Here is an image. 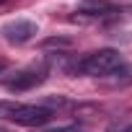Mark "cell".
<instances>
[{
	"label": "cell",
	"instance_id": "cell-1",
	"mask_svg": "<svg viewBox=\"0 0 132 132\" xmlns=\"http://www.w3.org/2000/svg\"><path fill=\"white\" fill-rule=\"evenodd\" d=\"M122 65L124 62H122V54L117 49H98V52L86 54L80 62H75L73 73L91 75V78H106V75H114Z\"/></svg>",
	"mask_w": 132,
	"mask_h": 132
},
{
	"label": "cell",
	"instance_id": "cell-7",
	"mask_svg": "<svg viewBox=\"0 0 132 132\" xmlns=\"http://www.w3.org/2000/svg\"><path fill=\"white\" fill-rule=\"evenodd\" d=\"M16 106H18V104H13V101H0V117H8V119H11V114H13Z\"/></svg>",
	"mask_w": 132,
	"mask_h": 132
},
{
	"label": "cell",
	"instance_id": "cell-11",
	"mask_svg": "<svg viewBox=\"0 0 132 132\" xmlns=\"http://www.w3.org/2000/svg\"><path fill=\"white\" fill-rule=\"evenodd\" d=\"M0 132H5V129H3V127H0Z\"/></svg>",
	"mask_w": 132,
	"mask_h": 132
},
{
	"label": "cell",
	"instance_id": "cell-5",
	"mask_svg": "<svg viewBox=\"0 0 132 132\" xmlns=\"http://www.w3.org/2000/svg\"><path fill=\"white\" fill-rule=\"evenodd\" d=\"M119 13V8L114 3H106V0H88L78 8V16L83 18H104V16H114Z\"/></svg>",
	"mask_w": 132,
	"mask_h": 132
},
{
	"label": "cell",
	"instance_id": "cell-2",
	"mask_svg": "<svg viewBox=\"0 0 132 132\" xmlns=\"http://www.w3.org/2000/svg\"><path fill=\"white\" fill-rule=\"evenodd\" d=\"M11 119L21 127H42L52 119V109L49 106H42V104H29V106H16Z\"/></svg>",
	"mask_w": 132,
	"mask_h": 132
},
{
	"label": "cell",
	"instance_id": "cell-6",
	"mask_svg": "<svg viewBox=\"0 0 132 132\" xmlns=\"http://www.w3.org/2000/svg\"><path fill=\"white\" fill-rule=\"evenodd\" d=\"M44 132H86V129L78 127V124H60V127H52V129H44Z\"/></svg>",
	"mask_w": 132,
	"mask_h": 132
},
{
	"label": "cell",
	"instance_id": "cell-4",
	"mask_svg": "<svg viewBox=\"0 0 132 132\" xmlns=\"http://www.w3.org/2000/svg\"><path fill=\"white\" fill-rule=\"evenodd\" d=\"M44 80H47V68H29V70H21L13 80H8V91L11 93H23V91L36 88Z\"/></svg>",
	"mask_w": 132,
	"mask_h": 132
},
{
	"label": "cell",
	"instance_id": "cell-12",
	"mask_svg": "<svg viewBox=\"0 0 132 132\" xmlns=\"http://www.w3.org/2000/svg\"><path fill=\"white\" fill-rule=\"evenodd\" d=\"M0 3H3V0H0Z\"/></svg>",
	"mask_w": 132,
	"mask_h": 132
},
{
	"label": "cell",
	"instance_id": "cell-3",
	"mask_svg": "<svg viewBox=\"0 0 132 132\" xmlns=\"http://www.w3.org/2000/svg\"><path fill=\"white\" fill-rule=\"evenodd\" d=\"M36 34H39L36 23H34V21H26V18H16V21H11V23L3 26V36H5V42H11V44H26V42H31Z\"/></svg>",
	"mask_w": 132,
	"mask_h": 132
},
{
	"label": "cell",
	"instance_id": "cell-8",
	"mask_svg": "<svg viewBox=\"0 0 132 132\" xmlns=\"http://www.w3.org/2000/svg\"><path fill=\"white\" fill-rule=\"evenodd\" d=\"M68 44H70L68 39H47L44 42V47H68Z\"/></svg>",
	"mask_w": 132,
	"mask_h": 132
},
{
	"label": "cell",
	"instance_id": "cell-10",
	"mask_svg": "<svg viewBox=\"0 0 132 132\" xmlns=\"http://www.w3.org/2000/svg\"><path fill=\"white\" fill-rule=\"evenodd\" d=\"M3 65H5V62H0V68H3Z\"/></svg>",
	"mask_w": 132,
	"mask_h": 132
},
{
	"label": "cell",
	"instance_id": "cell-9",
	"mask_svg": "<svg viewBox=\"0 0 132 132\" xmlns=\"http://www.w3.org/2000/svg\"><path fill=\"white\" fill-rule=\"evenodd\" d=\"M119 132H132V124H129V127H124V129H119Z\"/></svg>",
	"mask_w": 132,
	"mask_h": 132
}]
</instances>
